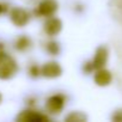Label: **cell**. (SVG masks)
Segmentation results:
<instances>
[{
    "label": "cell",
    "instance_id": "obj_11",
    "mask_svg": "<svg viewBox=\"0 0 122 122\" xmlns=\"http://www.w3.org/2000/svg\"><path fill=\"white\" fill-rule=\"evenodd\" d=\"M65 120H66V121H72V122H83V121H86V116H85L83 112L73 111V112H71Z\"/></svg>",
    "mask_w": 122,
    "mask_h": 122
},
{
    "label": "cell",
    "instance_id": "obj_14",
    "mask_svg": "<svg viewBox=\"0 0 122 122\" xmlns=\"http://www.w3.org/2000/svg\"><path fill=\"white\" fill-rule=\"evenodd\" d=\"M112 120H114V121H122V110L116 111V112L112 115Z\"/></svg>",
    "mask_w": 122,
    "mask_h": 122
},
{
    "label": "cell",
    "instance_id": "obj_2",
    "mask_svg": "<svg viewBox=\"0 0 122 122\" xmlns=\"http://www.w3.org/2000/svg\"><path fill=\"white\" fill-rule=\"evenodd\" d=\"M10 18H11V22L16 25V26H25L29 22V13L26 10L22 9V7H15L11 10V13H10Z\"/></svg>",
    "mask_w": 122,
    "mask_h": 122
},
{
    "label": "cell",
    "instance_id": "obj_10",
    "mask_svg": "<svg viewBox=\"0 0 122 122\" xmlns=\"http://www.w3.org/2000/svg\"><path fill=\"white\" fill-rule=\"evenodd\" d=\"M30 44H31V41H30L29 37H26V36H20V37H18V38L16 40L15 47H16L17 50L24 51V50H26V49L30 47Z\"/></svg>",
    "mask_w": 122,
    "mask_h": 122
},
{
    "label": "cell",
    "instance_id": "obj_5",
    "mask_svg": "<svg viewBox=\"0 0 122 122\" xmlns=\"http://www.w3.org/2000/svg\"><path fill=\"white\" fill-rule=\"evenodd\" d=\"M57 10V1L56 0H42L36 9V15L49 17Z\"/></svg>",
    "mask_w": 122,
    "mask_h": 122
},
{
    "label": "cell",
    "instance_id": "obj_8",
    "mask_svg": "<svg viewBox=\"0 0 122 122\" xmlns=\"http://www.w3.org/2000/svg\"><path fill=\"white\" fill-rule=\"evenodd\" d=\"M61 28H62V23L57 18H49L44 24V31L49 36L57 35L61 31Z\"/></svg>",
    "mask_w": 122,
    "mask_h": 122
},
{
    "label": "cell",
    "instance_id": "obj_9",
    "mask_svg": "<svg viewBox=\"0 0 122 122\" xmlns=\"http://www.w3.org/2000/svg\"><path fill=\"white\" fill-rule=\"evenodd\" d=\"M95 81L99 86H107L111 81V73L104 68H101L95 74Z\"/></svg>",
    "mask_w": 122,
    "mask_h": 122
},
{
    "label": "cell",
    "instance_id": "obj_12",
    "mask_svg": "<svg viewBox=\"0 0 122 122\" xmlns=\"http://www.w3.org/2000/svg\"><path fill=\"white\" fill-rule=\"evenodd\" d=\"M47 51L51 55H56L59 51H60V47H59V43L56 42H49L47 44Z\"/></svg>",
    "mask_w": 122,
    "mask_h": 122
},
{
    "label": "cell",
    "instance_id": "obj_13",
    "mask_svg": "<svg viewBox=\"0 0 122 122\" xmlns=\"http://www.w3.org/2000/svg\"><path fill=\"white\" fill-rule=\"evenodd\" d=\"M29 73L31 74V77H37L38 76V73H40V70H38V67L37 66H31L30 68H29Z\"/></svg>",
    "mask_w": 122,
    "mask_h": 122
},
{
    "label": "cell",
    "instance_id": "obj_6",
    "mask_svg": "<svg viewBox=\"0 0 122 122\" xmlns=\"http://www.w3.org/2000/svg\"><path fill=\"white\" fill-rule=\"evenodd\" d=\"M108 60V50L105 47H99L97 48L96 50V54H95V57H93V61H92V68L95 70H101L104 67L105 62Z\"/></svg>",
    "mask_w": 122,
    "mask_h": 122
},
{
    "label": "cell",
    "instance_id": "obj_4",
    "mask_svg": "<svg viewBox=\"0 0 122 122\" xmlns=\"http://www.w3.org/2000/svg\"><path fill=\"white\" fill-rule=\"evenodd\" d=\"M65 104V98L61 95H54L47 99L46 103V109L50 114H60V111L62 110Z\"/></svg>",
    "mask_w": 122,
    "mask_h": 122
},
{
    "label": "cell",
    "instance_id": "obj_16",
    "mask_svg": "<svg viewBox=\"0 0 122 122\" xmlns=\"http://www.w3.org/2000/svg\"><path fill=\"white\" fill-rule=\"evenodd\" d=\"M1 101H3V95H1V92H0V103H1Z\"/></svg>",
    "mask_w": 122,
    "mask_h": 122
},
{
    "label": "cell",
    "instance_id": "obj_1",
    "mask_svg": "<svg viewBox=\"0 0 122 122\" xmlns=\"http://www.w3.org/2000/svg\"><path fill=\"white\" fill-rule=\"evenodd\" d=\"M18 71V65L16 60L6 54L4 50H0V79H10Z\"/></svg>",
    "mask_w": 122,
    "mask_h": 122
},
{
    "label": "cell",
    "instance_id": "obj_15",
    "mask_svg": "<svg viewBox=\"0 0 122 122\" xmlns=\"http://www.w3.org/2000/svg\"><path fill=\"white\" fill-rule=\"evenodd\" d=\"M4 11H5V7H4V5H3V4H0V15H1Z\"/></svg>",
    "mask_w": 122,
    "mask_h": 122
},
{
    "label": "cell",
    "instance_id": "obj_3",
    "mask_svg": "<svg viewBox=\"0 0 122 122\" xmlns=\"http://www.w3.org/2000/svg\"><path fill=\"white\" fill-rule=\"evenodd\" d=\"M16 120L19 122H44L48 121V117L35 110H24L19 112Z\"/></svg>",
    "mask_w": 122,
    "mask_h": 122
},
{
    "label": "cell",
    "instance_id": "obj_7",
    "mask_svg": "<svg viewBox=\"0 0 122 122\" xmlns=\"http://www.w3.org/2000/svg\"><path fill=\"white\" fill-rule=\"evenodd\" d=\"M41 72L47 78H56V77H60L61 76L62 70H61V67H60V65L57 62L50 61V62H47V64L43 65Z\"/></svg>",
    "mask_w": 122,
    "mask_h": 122
}]
</instances>
